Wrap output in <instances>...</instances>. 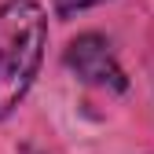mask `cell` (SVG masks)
<instances>
[{
  "instance_id": "1",
  "label": "cell",
  "mask_w": 154,
  "mask_h": 154,
  "mask_svg": "<svg viewBox=\"0 0 154 154\" xmlns=\"http://www.w3.org/2000/svg\"><path fill=\"white\" fill-rule=\"evenodd\" d=\"M48 48V15L37 0L0 4V121L26 99Z\"/></svg>"
},
{
  "instance_id": "2",
  "label": "cell",
  "mask_w": 154,
  "mask_h": 154,
  "mask_svg": "<svg viewBox=\"0 0 154 154\" xmlns=\"http://www.w3.org/2000/svg\"><path fill=\"white\" fill-rule=\"evenodd\" d=\"M63 63L77 81H85L92 88H103V92H125L128 88V77H125L118 55L110 51V41L103 33L73 37L66 44V51H63Z\"/></svg>"
},
{
  "instance_id": "3",
  "label": "cell",
  "mask_w": 154,
  "mask_h": 154,
  "mask_svg": "<svg viewBox=\"0 0 154 154\" xmlns=\"http://www.w3.org/2000/svg\"><path fill=\"white\" fill-rule=\"evenodd\" d=\"M95 4H103V0H55V15H59V18H70V15H77V11L95 8Z\"/></svg>"
}]
</instances>
